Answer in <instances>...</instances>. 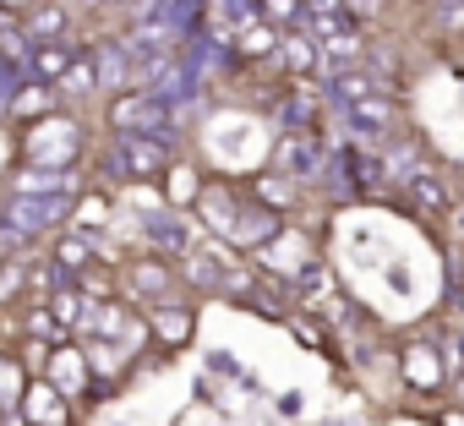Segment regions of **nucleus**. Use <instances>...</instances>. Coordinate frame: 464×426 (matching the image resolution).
<instances>
[{
    "label": "nucleus",
    "mask_w": 464,
    "mask_h": 426,
    "mask_svg": "<svg viewBox=\"0 0 464 426\" xmlns=\"http://www.w3.org/2000/svg\"><path fill=\"white\" fill-rule=\"evenodd\" d=\"M0 393H6V399L23 393V366L17 361H0Z\"/></svg>",
    "instance_id": "412c9836"
},
{
    "label": "nucleus",
    "mask_w": 464,
    "mask_h": 426,
    "mask_svg": "<svg viewBox=\"0 0 464 426\" xmlns=\"http://www.w3.org/2000/svg\"><path fill=\"white\" fill-rule=\"evenodd\" d=\"M28 61H34V72H39V77H61V72L72 66V55H66V50H55V44H50V50H39V55H28Z\"/></svg>",
    "instance_id": "ddd939ff"
},
{
    "label": "nucleus",
    "mask_w": 464,
    "mask_h": 426,
    "mask_svg": "<svg viewBox=\"0 0 464 426\" xmlns=\"http://www.w3.org/2000/svg\"><path fill=\"white\" fill-rule=\"evenodd\" d=\"M50 317H55L61 328H77V323H82V295L61 290V295H55V312H50Z\"/></svg>",
    "instance_id": "4468645a"
},
{
    "label": "nucleus",
    "mask_w": 464,
    "mask_h": 426,
    "mask_svg": "<svg viewBox=\"0 0 464 426\" xmlns=\"http://www.w3.org/2000/svg\"><path fill=\"white\" fill-rule=\"evenodd\" d=\"M55 263H61L66 274H72V268H82V263H88V241H61V252H55ZM66 274H61V279H66Z\"/></svg>",
    "instance_id": "f3484780"
},
{
    "label": "nucleus",
    "mask_w": 464,
    "mask_h": 426,
    "mask_svg": "<svg viewBox=\"0 0 464 426\" xmlns=\"http://www.w3.org/2000/svg\"><path fill=\"white\" fill-rule=\"evenodd\" d=\"M115 126H121V137H153V142H164L169 115H164L159 99L137 93V99H121V104H115Z\"/></svg>",
    "instance_id": "7ed1b4c3"
},
{
    "label": "nucleus",
    "mask_w": 464,
    "mask_h": 426,
    "mask_svg": "<svg viewBox=\"0 0 464 426\" xmlns=\"http://www.w3.org/2000/svg\"><path fill=\"white\" fill-rule=\"evenodd\" d=\"M61 28V12H39L34 23H28V34H55Z\"/></svg>",
    "instance_id": "5701e85b"
},
{
    "label": "nucleus",
    "mask_w": 464,
    "mask_h": 426,
    "mask_svg": "<svg viewBox=\"0 0 464 426\" xmlns=\"http://www.w3.org/2000/svg\"><path fill=\"white\" fill-rule=\"evenodd\" d=\"M148 241L164 247V252H186L191 230H186V219H175V213H153V219H148Z\"/></svg>",
    "instance_id": "6e6552de"
},
{
    "label": "nucleus",
    "mask_w": 464,
    "mask_h": 426,
    "mask_svg": "<svg viewBox=\"0 0 464 426\" xmlns=\"http://www.w3.org/2000/svg\"><path fill=\"white\" fill-rule=\"evenodd\" d=\"M61 82H66V93H93V66H88V61H72V66L61 72Z\"/></svg>",
    "instance_id": "dca6fc26"
},
{
    "label": "nucleus",
    "mask_w": 464,
    "mask_h": 426,
    "mask_svg": "<svg viewBox=\"0 0 464 426\" xmlns=\"http://www.w3.org/2000/svg\"><path fill=\"white\" fill-rule=\"evenodd\" d=\"M344 121H350V131H355V137L377 142V137H388V131H393V99H382V93L355 99V104H344Z\"/></svg>",
    "instance_id": "20e7f679"
},
{
    "label": "nucleus",
    "mask_w": 464,
    "mask_h": 426,
    "mask_svg": "<svg viewBox=\"0 0 464 426\" xmlns=\"http://www.w3.org/2000/svg\"><path fill=\"white\" fill-rule=\"evenodd\" d=\"M17 290V268H0V301H6Z\"/></svg>",
    "instance_id": "b1692460"
},
{
    "label": "nucleus",
    "mask_w": 464,
    "mask_h": 426,
    "mask_svg": "<svg viewBox=\"0 0 464 426\" xmlns=\"http://www.w3.org/2000/svg\"><path fill=\"white\" fill-rule=\"evenodd\" d=\"M0 6H28V0H0Z\"/></svg>",
    "instance_id": "a878e982"
},
{
    "label": "nucleus",
    "mask_w": 464,
    "mask_h": 426,
    "mask_svg": "<svg viewBox=\"0 0 464 426\" xmlns=\"http://www.w3.org/2000/svg\"><path fill=\"white\" fill-rule=\"evenodd\" d=\"M0 426H28V415L23 410H6V415H0Z\"/></svg>",
    "instance_id": "393cba45"
},
{
    "label": "nucleus",
    "mask_w": 464,
    "mask_h": 426,
    "mask_svg": "<svg viewBox=\"0 0 464 426\" xmlns=\"http://www.w3.org/2000/svg\"><path fill=\"white\" fill-rule=\"evenodd\" d=\"M159 164H164V142H153V137H121L115 159H110L115 175H153Z\"/></svg>",
    "instance_id": "39448f33"
},
{
    "label": "nucleus",
    "mask_w": 464,
    "mask_h": 426,
    "mask_svg": "<svg viewBox=\"0 0 464 426\" xmlns=\"http://www.w3.org/2000/svg\"><path fill=\"white\" fill-rule=\"evenodd\" d=\"M191 279H197V285H218V279H224V268H218L213 257H197V263H191Z\"/></svg>",
    "instance_id": "4be33fe9"
},
{
    "label": "nucleus",
    "mask_w": 464,
    "mask_h": 426,
    "mask_svg": "<svg viewBox=\"0 0 464 426\" xmlns=\"http://www.w3.org/2000/svg\"><path fill=\"white\" fill-rule=\"evenodd\" d=\"M404 377H410L415 388H437V382H442V366H437L431 350H410V355H404Z\"/></svg>",
    "instance_id": "1a4fd4ad"
},
{
    "label": "nucleus",
    "mask_w": 464,
    "mask_h": 426,
    "mask_svg": "<svg viewBox=\"0 0 464 426\" xmlns=\"http://www.w3.org/2000/svg\"><path fill=\"white\" fill-rule=\"evenodd\" d=\"M285 164H290V169H295V175H312V169H317V164H323V148H317V142H312V137H295V142H290V148H285Z\"/></svg>",
    "instance_id": "9d476101"
},
{
    "label": "nucleus",
    "mask_w": 464,
    "mask_h": 426,
    "mask_svg": "<svg viewBox=\"0 0 464 426\" xmlns=\"http://www.w3.org/2000/svg\"><path fill=\"white\" fill-rule=\"evenodd\" d=\"M55 382H61V388H77V382H82V355H77V350H61V355H55Z\"/></svg>",
    "instance_id": "2eb2a0df"
},
{
    "label": "nucleus",
    "mask_w": 464,
    "mask_h": 426,
    "mask_svg": "<svg viewBox=\"0 0 464 426\" xmlns=\"http://www.w3.org/2000/svg\"><path fill=\"white\" fill-rule=\"evenodd\" d=\"M279 230V219H274V213H236V219H229V241H241V247H257V241H268Z\"/></svg>",
    "instance_id": "0eeeda50"
},
{
    "label": "nucleus",
    "mask_w": 464,
    "mask_h": 426,
    "mask_svg": "<svg viewBox=\"0 0 464 426\" xmlns=\"http://www.w3.org/2000/svg\"><path fill=\"white\" fill-rule=\"evenodd\" d=\"M285 61H290V66H295V72H306V66H312V61H317V50H312V44H306V39H290V44H285Z\"/></svg>",
    "instance_id": "a211bd4d"
},
{
    "label": "nucleus",
    "mask_w": 464,
    "mask_h": 426,
    "mask_svg": "<svg viewBox=\"0 0 464 426\" xmlns=\"http://www.w3.org/2000/svg\"><path fill=\"white\" fill-rule=\"evenodd\" d=\"M93 82H110V88H121V82H126V50H99Z\"/></svg>",
    "instance_id": "9b49d317"
},
{
    "label": "nucleus",
    "mask_w": 464,
    "mask_h": 426,
    "mask_svg": "<svg viewBox=\"0 0 464 426\" xmlns=\"http://www.w3.org/2000/svg\"><path fill=\"white\" fill-rule=\"evenodd\" d=\"M410 191H415V202H420L426 213L448 202V191H442V180H437V175H410Z\"/></svg>",
    "instance_id": "f8f14e48"
},
{
    "label": "nucleus",
    "mask_w": 464,
    "mask_h": 426,
    "mask_svg": "<svg viewBox=\"0 0 464 426\" xmlns=\"http://www.w3.org/2000/svg\"><path fill=\"white\" fill-rule=\"evenodd\" d=\"M77 126H66V121H50V126H39L34 131V142H28V169H61L66 159H77Z\"/></svg>",
    "instance_id": "f03ea898"
},
{
    "label": "nucleus",
    "mask_w": 464,
    "mask_h": 426,
    "mask_svg": "<svg viewBox=\"0 0 464 426\" xmlns=\"http://www.w3.org/2000/svg\"><path fill=\"white\" fill-rule=\"evenodd\" d=\"M77 180L66 175V169H23L17 175V197H61V191H72Z\"/></svg>",
    "instance_id": "423d86ee"
},
{
    "label": "nucleus",
    "mask_w": 464,
    "mask_h": 426,
    "mask_svg": "<svg viewBox=\"0 0 464 426\" xmlns=\"http://www.w3.org/2000/svg\"><path fill=\"white\" fill-rule=\"evenodd\" d=\"M137 290H142V295H164V290H169L164 268H137Z\"/></svg>",
    "instance_id": "6ab92c4d"
},
{
    "label": "nucleus",
    "mask_w": 464,
    "mask_h": 426,
    "mask_svg": "<svg viewBox=\"0 0 464 426\" xmlns=\"http://www.w3.org/2000/svg\"><path fill=\"white\" fill-rule=\"evenodd\" d=\"M186 328H191L186 312H159V334H164V339H186Z\"/></svg>",
    "instance_id": "aec40b11"
},
{
    "label": "nucleus",
    "mask_w": 464,
    "mask_h": 426,
    "mask_svg": "<svg viewBox=\"0 0 464 426\" xmlns=\"http://www.w3.org/2000/svg\"><path fill=\"white\" fill-rule=\"evenodd\" d=\"M72 213V191H61V197H12L6 208H0V225H6L12 236H39V230H50V225H61Z\"/></svg>",
    "instance_id": "f257e3e1"
}]
</instances>
